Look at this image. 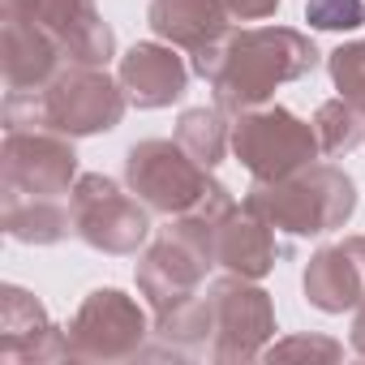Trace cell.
<instances>
[{"instance_id":"obj_1","label":"cell","mask_w":365,"mask_h":365,"mask_svg":"<svg viewBox=\"0 0 365 365\" xmlns=\"http://www.w3.org/2000/svg\"><path fill=\"white\" fill-rule=\"evenodd\" d=\"M318 48L309 35L292 26H254V31H228L220 43L194 52V73L211 82L215 108L228 116H241L250 108H262L275 86L297 82L318 69Z\"/></svg>"},{"instance_id":"obj_2","label":"cell","mask_w":365,"mask_h":365,"mask_svg":"<svg viewBox=\"0 0 365 365\" xmlns=\"http://www.w3.org/2000/svg\"><path fill=\"white\" fill-rule=\"evenodd\" d=\"M129 95L99 65H61L39 91L5 95V129H52L65 138L108 133L120 125Z\"/></svg>"},{"instance_id":"obj_3","label":"cell","mask_w":365,"mask_h":365,"mask_svg":"<svg viewBox=\"0 0 365 365\" xmlns=\"http://www.w3.org/2000/svg\"><path fill=\"white\" fill-rule=\"evenodd\" d=\"M241 207L254 211L258 220H267L279 237L301 241V237H322L331 228H344L356 211V185L335 163L314 159L292 176L254 180Z\"/></svg>"},{"instance_id":"obj_4","label":"cell","mask_w":365,"mask_h":365,"mask_svg":"<svg viewBox=\"0 0 365 365\" xmlns=\"http://www.w3.org/2000/svg\"><path fill=\"white\" fill-rule=\"evenodd\" d=\"M125 185L155 211V215H185L211 198L220 180L202 168L176 138H146L125 155Z\"/></svg>"},{"instance_id":"obj_5","label":"cell","mask_w":365,"mask_h":365,"mask_svg":"<svg viewBox=\"0 0 365 365\" xmlns=\"http://www.w3.org/2000/svg\"><path fill=\"white\" fill-rule=\"evenodd\" d=\"M73 237L99 254H138L150 237V207L138 194H125L112 176L86 172L69 190Z\"/></svg>"},{"instance_id":"obj_6","label":"cell","mask_w":365,"mask_h":365,"mask_svg":"<svg viewBox=\"0 0 365 365\" xmlns=\"http://www.w3.org/2000/svg\"><path fill=\"white\" fill-rule=\"evenodd\" d=\"M232 155L250 168L254 180H279L301 172L322 155L318 133L309 120L292 116L279 103H262L237 116L232 125Z\"/></svg>"},{"instance_id":"obj_7","label":"cell","mask_w":365,"mask_h":365,"mask_svg":"<svg viewBox=\"0 0 365 365\" xmlns=\"http://www.w3.org/2000/svg\"><path fill=\"white\" fill-rule=\"evenodd\" d=\"M207 301H211L207 361H254V356H262L267 339L275 335L271 297L245 275H224L207 288Z\"/></svg>"},{"instance_id":"obj_8","label":"cell","mask_w":365,"mask_h":365,"mask_svg":"<svg viewBox=\"0 0 365 365\" xmlns=\"http://www.w3.org/2000/svg\"><path fill=\"white\" fill-rule=\"evenodd\" d=\"M5 198H65L78 185V155L65 133L5 129Z\"/></svg>"},{"instance_id":"obj_9","label":"cell","mask_w":365,"mask_h":365,"mask_svg":"<svg viewBox=\"0 0 365 365\" xmlns=\"http://www.w3.org/2000/svg\"><path fill=\"white\" fill-rule=\"evenodd\" d=\"M65 335H69V356L78 361H125L142 352L146 314L120 288H95L78 305Z\"/></svg>"},{"instance_id":"obj_10","label":"cell","mask_w":365,"mask_h":365,"mask_svg":"<svg viewBox=\"0 0 365 365\" xmlns=\"http://www.w3.org/2000/svg\"><path fill=\"white\" fill-rule=\"evenodd\" d=\"M5 14L31 18L48 31L65 56V65H108L116 56V35L99 18L95 0H5Z\"/></svg>"},{"instance_id":"obj_11","label":"cell","mask_w":365,"mask_h":365,"mask_svg":"<svg viewBox=\"0 0 365 365\" xmlns=\"http://www.w3.org/2000/svg\"><path fill=\"white\" fill-rule=\"evenodd\" d=\"M207 267H215V262L198 245H190L185 237H176L168 228L138 262V292L150 301L155 314H163L198 292V284L207 279Z\"/></svg>"},{"instance_id":"obj_12","label":"cell","mask_w":365,"mask_h":365,"mask_svg":"<svg viewBox=\"0 0 365 365\" xmlns=\"http://www.w3.org/2000/svg\"><path fill=\"white\" fill-rule=\"evenodd\" d=\"M305 301L322 314H344L365 301V237H348L339 245L318 250L301 275Z\"/></svg>"},{"instance_id":"obj_13","label":"cell","mask_w":365,"mask_h":365,"mask_svg":"<svg viewBox=\"0 0 365 365\" xmlns=\"http://www.w3.org/2000/svg\"><path fill=\"white\" fill-rule=\"evenodd\" d=\"M0 356L5 361H65L69 356V335L52 327L48 309L14 284L0 292Z\"/></svg>"},{"instance_id":"obj_14","label":"cell","mask_w":365,"mask_h":365,"mask_svg":"<svg viewBox=\"0 0 365 365\" xmlns=\"http://www.w3.org/2000/svg\"><path fill=\"white\" fill-rule=\"evenodd\" d=\"M116 82L125 86L129 103L133 108H168L185 95L190 86V69L185 61L176 56V48L168 43H133L125 56H120V69H116Z\"/></svg>"},{"instance_id":"obj_15","label":"cell","mask_w":365,"mask_h":365,"mask_svg":"<svg viewBox=\"0 0 365 365\" xmlns=\"http://www.w3.org/2000/svg\"><path fill=\"white\" fill-rule=\"evenodd\" d=\"M0 52H5V61H0V65H5V86L9 91H39L65 65L56 39L48 31H39L31 18H18V14H5Z\"/></svg>"},{"instance_id":"obj_16","label":"cell","mask_w":365,"mask_h":365,"mask_svg":"<svg viewBox=\"0 0 365 365\" xmlns=\"http://www.w3.org/2000/svg\"><path fill=\"white\" fill-rule=\"evenodd\" d=\"M275 237L279 232L267 220H258L245 207H232L215 228V267H228L232 275H245V279H262L284 254Z\"/></svg>"},{"instance_id":"obj_17","label":"cell","mask_w":365,"mask_h":365,"mask_svg":"<svg viewBox=\"0 0 365 365\" xmlns=\"http://www.w3.org/2000/svg\"><path fill=\"white\" fill-rule=\"evenodd\" d=\"M228 18L232 14L224 9V0H150L146 9V26L180 52L220 43L228 35Z\"/></svg>"},{"instance_id":"obj_18","label":"cell","mask_w":365,"mask_h":365,"mask_svg":"<svg viewBox=\"0 0 365 365\" xmlns=\"http://www.w3.org/2000/svg\"><path fill=\"white\" fill-rule=\"evenodd\" d=\"M5 232L22 245H56L73 232L61 198H5Z\"/></svg>"},{"instance_id":"obj_19","label":"cell","mask_w":365,"mask_h":365,"mask_svg":"<svg viewBox=\"0 0 365 365\" xmlns=\"http://www.w3.org/2000/svg\"><path fill=\"white\" fill-rule=\"evenodd\" d=\"M224 116H228L224 108H190L176 120V142L185 146L202 168L224 163V155L232 146V125Z\"/></svg>"},{"instance_id":"obj_20","label":"cell","mask_w":365,"mask_h":365,"mask_svg":"<svg viewBox=\"0 0 365 365\" xmlns=\"http://www.w3.org/2000/svg\"><path fill=\"white\" fill-rule=\"evenodd\" d=\"M314 133H318V146L322 155H348L352 146L365 142V116L348 103V99H327L318 112H314Z\"/></svg>"},{"instance_id":"obj_21","label":"cell","mask_w":365,"mask_h":365,"mask_svg":"<svg viewBox=\"0 0 365 365\" xmlns=\"http://www.w3.org/2000/svg\"><path fill=\"white\" fill-rule=\"evenodd\" d=\"M327 69H331V82H335L339 99H348V103L365 116V39L339 43V48L327 56Z\"/></svg>"},{"instance_id":"obj_22","label":"cell","mask_w":365,"mask_h":365,"mask_svg":"<svg viewBox=\"0 0 365 365\" xmlns=\"http://www.w3.org/2000/svg\"><path fill=\"white\" fill-rule=\"evenodd\" d=\"M305 22L314 31H356L365 26V0H305Z\"/></svg>"},{"instance_id":"obj_23","label":"cell","mask_w":365,"mask_h":365,"mask_svg":"<svg viewBox=\"0 0 365 365\" xmlns=\"http://www.w3.org/2000/svg\"><path fill=\"white\" fill-rule=\"evenodd\" d=\"M267 361H288V356H318V361H339L344 356V344L327 339V335H292V339H275L271 348H262Z\"/></svg>"},{"instance_id":"obj_24","label":"cell","mask_w":365,"mask_h":365,"mask_svg":"<svg viewBox=\"0 0 365 365\" xmlns=\"http://www.w3.org/2000/svg\"><path fill=\"white\" fill-rule=\"evenodd\" d=\"M224 9L241 22H258V18H271L279 9V0H224Z\"/></svg>"},{"instance_id":"obj_25","label":"cell","mask_w":365,"mask_h":365,"mask_svg":"<svg viewBox=\"0 0 365 365\" xmlns=\"http://www.w3.org/2000/svg\"><path fill=\"white\" fill-rule=\"evenodd\" d=\"M352 348L365 356V301L356 305V322H352Z\"/></svg>"}]
</instances>
